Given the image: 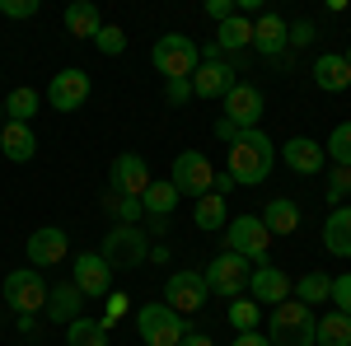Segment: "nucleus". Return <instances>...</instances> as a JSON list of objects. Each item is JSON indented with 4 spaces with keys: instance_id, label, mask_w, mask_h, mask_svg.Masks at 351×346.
<instances>
[{
    "instance_id": "obj_1",
    "label": "nucleus",
    "mask_w": 351,
    "mask_h": 346,
    "mask_svg": "<svg viewBox=\"0 0 351 346\" xmlns=\"http://www.w3.org/2000/svg\"><path fill=\"white\" fill-rule=\"evenodd\" d=\"M276 164V145L267 140V132H239V140L230 145V160H225V173L234 178V187H258L271 173Z\"/></svg>"
},
{
    "instance_id": "obj_2",
    "label": "nucleus",
    "mask_w": 351,
    "mask_h": 346,
    "mask_svg": "<svg viewBox=\"0 0 351 346\" xmlns=\"http://www.w3.org/2000/svg\"><path fill=\"white\" fill-rule=\"evenodd\" d=\"M314 309L300 304V299H281L271 309V323H267V342L271 346H314Z\"/></svg>"
},
{
    "instance_id": "obj_3",
    "label": "nucleus",
    "mask_w": 351,
    "mask_h": 346,
    "mask_svg": "<svg viewBox=\"0 0 351 346\" xmlns=\"http://www.w3.org/2000/svg\"><path fill=\"white\" fill-rule=\"evenodd\" d=\"M150 61L164 80H192L197 66H202V47L192 42L188 33H164L160 42L150 47Z\"/></svg>"
},
{
    "instance_id": "obj_4",
    "label": "nucleus",
    "mask_w": 351,
    "mask_h": 346,
    "mask_svg": "<svg viewBox=\"0 0 351 346\" xmlns=\"http://www.w3.org/2000/svg\"><path fill=\"white\" fill-rule=\"evenodd\" d=\"M99 258H104L112 271H132V267H141L145 258H150V239H145L141 225H112L108 234H104Z\"/></svg>"
},
{
    "instance_id": "obj_5",
    "label": "nucleus",
    "mask_w": 351,
    "mask_h": 346,
    "mask_svg": "<svg viewBox=\"0 0 351 346\" xmlns=\"http://www.w3.org/2000/svg\"><path fill=\"white\" fill-rule=\"evenodd\" d=\"M136 332H141L145 346H178L192 328H188V319L173 314L169 304H141V309H136Z\"/></svg>"
},
{
    "instance_id": "obj_6",
    "label": "nucleus",
    "mask_w": 351,
    "mask_h": 346,
    "mask_svg": "<svg viewBox=\"0 0 351 346\" xmlns=\"http://www.w3.org/2000/svg\"><path fill=\"white\" fill-rule=\"evenodd\" d=\"M271 234L263 225V215H234L225 225V253H239L243 262H267Z\"/></svg>"
},
{
    "instance_id": "obj_7",
    "label": "nucleus",
    "mask_w": 351,
    "mask_h": 346,
    "mask_svg": "<svg viewBox=\"0 0 351 346\" xmlns=\"http://www.w3.org/2000/svg\"><path fill=\"white\" fill-rule=\"evenodd\" d=\"M169 183L178 187V197H206L211 187H216V169L206 164L202 150H183L178 160H173V173H169Z\"/></svg>"
},
{
    "instance_id": "obj_8",
    "label": "nucleus",
    "mask_w": 351,
    "mask_h": 346,
    "mask_svg": "<svg viewBox=\"0 0 351 346\" xmlns=\"http://www.w3.org/2000/svg\"><path fill=\"white\" fill-rule=\"evenodd\" d=\"M47 281L33 271V267H14L10 276H5V299H10V309L14 314H38V309H47Z\"/></svg>"
},
{
    "instance_id": "obj_9",
    "label": "nucleus",
    "mask_w": 351,
    "mask_h": 346,
    "mask_svg": "<svg viewBox=\"0 0 351 346\" xmlns=\"http://www.w3.org/2000/svg\"><path fill=\"white\" fill-rule=\"evenodd\" d=\"M202 276H206V291H211V295H225V299H234L239 291H248L253 262H243L239 253H220V258L206 267Z\"/></svg>"
},
{
    "instance_id": "obj_10",
    "label": "nucleus",
    "mask_w": 351,
    "mask_h": 346,
    "mask_svg": "<svg viewBox=\"0 0 351 346\" xmlns=\"http://www.w3.org/2000/svg\"><path fill=\"white\" fill-rule=\"evenodd\" d=\"M206 299H211V291H206V276L202 271H173L169 286H164V304L173 314H197Z\"/></svg>"
},
{
    "instance_id": "obj_11",
    "label": "nucleus",
    "mask_w": 351,
    "mask_h": 346,
    "mask_svg": "<svg viewBox=\"0 0 351 346\" xmlns=\"http://www.w3.org/2000/svg\"><path fill=\"white\" fill-rule=\"evenodd\" d=\"M84 99H89V71L66 66V71L52 75V84H47V103H52L56 112H75V108H84Z\"/></svg>"
},
{
    "instance_id": "obj_12",
    "label": "nucleus",
    "mask_w": 351,
    "mask_h": 346,
    "mask_svg": "<svg viewBox=\"0 0 351 346\" xmlns=\"http://www.w3.org/2000/svg\"><path fill=\"white\" fill-rule=\"evenodd\" d=\"M225 117L239 127V132H253L263 122V89L248 80H234V89L225 94Z\"/></svg>"
},
{
    "instance_id": "obj_13",
    "label": "nucleus",
    "mask_w": 351,
    "mask_h": 346,
    "mask_svg": "<svg viewBox=\"0 0 351 346\" xmlns=\"http://www.w3.org/2000/svg\"><path fill=\"white\" fill-rule=\"evenodd\" d=\"M66 248H71L66 230H61V225H43V230L28 234V262H33V271L56 267V262H66Z\"/></svg>"
},
{
    "instance_id": "obj_14",
    "label": "nucleus",
    "mask_w": 351,
    "mask_h": 346,
    "mask_svg": "<svg viewBox=\"0 0 351 346\" xmlns=\"http://www.w3.org/2000/svg\"><path fill=\"white\" fill-rule=\"evenodd\" d=\"M248 291H253V304L263 309V304H281V299H291V276L281 271V267L271 262H258L253 267V276H248Z\"/></svg>"
},
{
    "instance_id": "obj_15",
    "label": "nucleus",
    "mask_w": 351,
    "mask_h": 346,
    "mask_svg": "<svg viewBox=\"0 0 351 346\" xmlns=\"http://www.w3.org/2000/svg\"><path fill=\"white\" fill-rule=\"evenodd\" d=\"M108 183H112V192H122V197H141V192L155 183V178H150L145 160H141L136 150H127V155H117V160H112Z\"/></svg>"
},
{
    "instance_id": "obj_16",
    "label": "nucleus",
    "mask_w": 351,
    "mask_h": 346,
    "mask_svg": "<svg viewBox=\"0 0 351 346\" xmlns=\"http://www.w3.org/2000/svg\"><path fill=\"white\" fill-rule=\"evenodd\" d=\"M75 291L84 299H104L112 291V267L99 258V253H80L75 258Z\"/></svg>"
},
{
    "instance_id": "obj_17",
    "label": "nucleus",
    "mask_w": 351,
    "mask_h": 346,
    "mask_svg": "<svg viewBox=\"0 0 351 346\" xmlns=\"http://www.w3.org/2000/svg\"><path fill=\"white\" fill-rule=\"evenodd\" d=\"M230 89H234V71H230L220 56L197 66V75H192V94H197V99H225Z\"/></svg>"
},
{
    "instance_id": "obj_18",
    "label": "nucleus",
    "mask_w": 351,
    "mask_h": 346,
    "mask_svg": "<svg viewBox=\"0 0 351 346\" xmlns=\"http://www.w3.org/2000/svg\"><path fill=\"white\" fill-rule=\"evenodd\" d=\"M0 155H5L10 164H28L33 155H38L33 127H28V122H5V127H0Z\"/></svg>"
},
{
    "instance_id": "obj_19",
    "label": "nucleus",
    "mask_w": 351,
    "mask_h": 346,
    "mask_svg": "<svg viewBox=\"0 0 351 346\" xmlns=\"http://www.w3.org/2000/svg\"><path fill=\"white\" fill-rule=\"evenodd\" d=\"M253 47L267 56V61H276V56L286 52V19L271 14V10H263L258 24H253Z\"/></svg>"
},
{
    "instance_id": "obj_20",
    "label": "nucleus",
    "mask_w": 351,
    "mask_h": 346,
    "mask_svg": "<svg viewBox=\"0 0 351 346\" xmlns=\"http://www.w3.org/2000/svg\"><path fill=\"white\" fill-rule=\"evenodd\" d=\"M281 160L291 164L295 173H319L328 155H324V145H319V140H309V136H295V140H286V145H281Z\"/></svg>"
},
{
    "instance_id": "obj_21",
    "label": "nucleus",
    "mask_w": 351,
    "mask_h": 346,
    "mask_svg": "<svg viewBox=\"0 0 351 346\" xmlns=\"http://www.w3.org/2000/svg\"><path fill=\"white\" fill-rule=\"evenodd\" d=\"M324 248L332 258H351V206H332L324 220Z\"/></svg>"
},
{
    "instance_id": "obj_22",
    "label": "nucleus",
    "mask_w": 351,
    "mask_h": 346,
    "mask_svg": "<svg viewBox=\"0 0 351 346\" xmlns=\"http://www.w3.org/2000/svg\"><path fill=\"white\" fill-rule=\"evenodd\" d=\"M80 304H84V295L75 291V281H66V286H52L47 291V309L43 314L52 323H75L80 319Z\"/></svg>"
},
{
    "instance_id": "obj_23",
    "label": "nucleus",
    "mask_w": 351,
    "mask_h": 346,
    "mask_svg": "<svg viewBox=\"0 0 351 346\" xmlns=\"http://www.w3.org/2000/svg\"><path fill=\"white\" fill-rule=\"evenodd\" d=\"M314 84L319 89H328V94H342L351 84V66H347V56H337V52H328L314 61Z\"/></svg>"
},
{
    "instance_id": "obj_24",
    "label": "nucleus",
    "mask_w": 351,
    "mask_h": 346,
    "mask_svg": "<svg viewBox=\"0 0 351 346\" xmlns=\"http://www.w3.org/2000/svg\"><path fill=\"white\" fill-rule=\"evenodd\" d=\"M99 28H104V19H99V5L94 0L66 5V33L71 38H99Z\"/></svg>"
},
{
    "instance_id": "obj_25",
    "label": "nucleus",
    "mask_w": 351,
    "mask_h": 346,
    "mask_svg": "<svg viewBox=\"0 0 351 346\" xmlns=\"http://www.w3.org/2000/svg\"><path fill=\"white\" fill-rule=\"evenodd\" d=\"M173 206H178V187L169 183V178H164V183L155 178V183L141 192V211L155 215V220H169V215H173Z\"/></svg>"
},
{
    "instance_id": "obj_26",
    "label": "nucleus",
    "mask_w": 351,
    "mask_h": 346,
    "mask_svg": "<svg viewBox=\"0 0 351 346\" xmlns=\"http://www.w3.org/2000/svg\"><path fill=\"white\" fill-rule=\"evenodd\" d=\"M263 225H267L271 239H276V234H295L300 230V206L291 197H276V201H267V211H263Z\"/></svg>"
},
{
    "instance_id": "obj_27",
    "label": "nucleus",
    "mask_w": 351,
    "mask_h": 346,
    "mask_svg": "<svg viewBox=\"0 0 351 346\" xmlns=\"http://www.w3.org/2000/svg\"><path fill=\"white\" fill-rule=\"evenodd\" d=\"M314 346H351V319L347 314H324L319 328H314Z\"/></svg>"
},
{
    "instance_id": "obj_28",
    "label": "nucleus",
    "mask_w": 351,
    "mask_h": 346,
    "mask_svg": "<svg viewBox=\"0 0 351 346\" xmlns=\"http://www.w3.org/2000/svg\"><path fill=\"white\" fill-rule=\"evenodd\" d=\"M216 47H220V52H243V47H253V24H248L243 14L225 19L220 33H216Z\"/></svg>"
},
{
    "instance_id": "obj_29",
    "label": "nucleus",
    "mask_w": 351,
    "mask_h": 346,
    "mask_svg": "<svg viewBox=\"0 0 351 346\" xmlns=\"http://www.w3.org/2000/svg\"><path fill=\"white\" fill-rule=\"evenodd\" d=\"M66 342L71 346H108V323H99V319L66 323Z\"/></svg>"
},
{
    "instance_id": "obj_30",
    "label": "nucleus",
    "mask_w": 351,
    "mask_h": 346,
    "mask_svg": "<svg viewBox=\"0 0 351 346\" xmlns=\"http://www.w3.org/2000/svg\"><path fill=\"white\" fill-rule=\"evenodd\" d=\"M192 225L197 230H225L230 220H225V197L220 192H206L202 201H197V211H192Z\"/></svg>"
},
{
    "instance_id": "obj_31",
    "label": "nucleus",
    "mask_w": 351,
    "mask_h": 346,
    "mask_svg": "<svg viewBox=\"0 0 351 346\" xmlns=\"http://www.w3.org/2000/svg\"><path fill=\"white\" fill-rule=\"evenodd\" d=\"M33 112H38V89H10V99H5V122H33Z\"/></svg>"
},
{
    "instance_id": "obj_32",
    "label": "nucleus",
    "mask_w": 351,
    "mask_h": 346,
    "mask_svg": "<svg viewBox=\"0 0 351 346\" xmlns=\"http://www.w3.org/2000/svg\"><path fill=\"white\" fill-rule=\"evenodd\" d=\"M104 206H108L112 215H117V225H141V197H122V192H112L108 187V197H104Z\"/></svg>"
},
{
    "instance_id": "obj_33",
    "label": "nucleus",
    "mask_w": 351,
    "mask_h": 346,
    "mask_svg": "<svg viewBox=\"0 0 351 346\" xmlns=\"http://www.w3.org/2000/svg\"><path fill=\"white\" fill-rule=\"evenodd\" d=\"M328 295H332V276H324V271H309V276H300V304H324Z\"/></svg>"
},
{
    "instance_id": "obj_34",
    "label": "nucleus",
    "mask_w": 351,
    "mask_h": 346,
    "mask_svg": "<svg viewBox=\"0 0 351 346\" xmlns=\"http://www.w3.org/2000/svg\"><path fill=\"white\" fill-rule=\"evenodd\" d=\"M328 206H342V201H347L351 197V164H337V169H332V173H328Z\"/></svg>"
},
{
    "instance_id": "obj_35",
    "label": "nucleus",
    "mask_w": 351,
    "mask_h": 346,
    "mask_svg": "<svg viewBox=\"0 0 351 346\" xmlns=\"http://www.w3.org/2000/svg\"><path fill=\"white\" fill-rule=\"evenodd\" d=\"M324 155H332L337 164H351V122H337V127H332Z\"/></svg>"
},
{
    "instance_id": "obj_36",
    "label": "nucleus",
    "mask_w": 351,
    "mask_h": 346,
    "mask_svg": "<svg viewBox=\"0 0 351 346\" xmlns=\"http://www.w3.org/2000/svg\"><path fill=\"white\" fill-rule=\"evenodd\" d=\"M258 319H263V309H258L253 299H234V304H230V323H234V332H253Z\"/></svg>"
},
{
    "instance_id": "obj_37",
    "label": "nucleus",
    "mask_w": 351,
    "mask_h": 346,
    "mask_svg": "<svg viewBox=\"0 0 351 346\" xmlns=\"http://www.w3.org/2000/svg\"><path fill=\"white\" fill-rule=\"evenodd\" d=\"M94 47H99L104 56H122V52H127V33H122L117 24H104V28H99V38H94Z\"/></svg>"
},
{
    "instance_id": "obj_38",
    "label": "nucleus",
    "mask_w": 351,
    "mask_h": 346,
    "mask_svg": "<svg viewBox=\"0 0 351 346\" xmlns=\"http://www.w3.org/2000/svg\"><path fill=\"white\" fill-rule=\"evenodd\" d=\"M328 299H337V314L351 319V271H342V276L332 281V295H328Z\"/></svg>"
},
{
    "instance_id": "obj_39",
    "label": "nucleus",
    "mask_w": 351,
    "mask_h": 346,
    "mask_svg": "<svg viewBox=\"0 0 351 346\" xmlns=\"http://www.w3.org/2000/svg\"><path fill=\"white\" fill-rule=\"evenodd\" d=\"M314 42V24L300 19V24H286V47H309Z\"/></svg>"
},
{
    "instance_id": "obj_40",
    "label": "nucleus",
    "mask_w": 351,
    "mask_h": 346,
    "mask_svg": "<svg viewBox=\"0 0 351 346\" xmlns=\"http://www.w3.org/2000/svg\"><path fill=\"white\" fill-rule=\"evenodd\" d=\"M0 14L5 19H33L38 14V0H0Z\"/></svg>"
},
{
    "instance_id": "obj_41",
    "label": "nucleus",
    "mask_w": 351,
    "mask_h": 346,
    "mask_svg": "<svg viewBox=\"0 0 351 346\" xmlns=\"http://www.w3.org/2000/svg\"><path fill=\"white\" fill-rule=\"evenodd\" d=\"M206 14H211L216 24H225V19H234L239 10H234V0H206Z\"/></svg>"
},
{
    "instance_id": "obj_42",
    "label": "nucleus",
    "mask_w": 351,
    "mask_h": 346,
    "mask_svg": "<svg viewBox=\"0 0 351 346\" xmlns=\"http://www.w3.org/2000/svg\"><path fill=\"white\" fill-rule=\"evenodd\" d=\"M188 94H192V80H169V89H164V99L178 108V103H188Z\"/></svg>"
},
{
    "instance_id": "obj_43",
    "label": "nucleus",
    "mask_w": 351,
    "mask_h": 346,
    "mask_svg": "<svg viewBox=\"0 0 351 346\" xmlns=\"http://www.w3.org/2000/svg\"><path fill=\"white\" fill-rule=\"evenodd\" d=\"M230 346H271V342L263 337V332H258V328H253V332H239V337H234Z\"/></svg>"
},
{
    "instance_id": "obj_44",
    "label": "nucleus",
    "mask_w": 351,
    "mask_h": 346,
    "mask_svg": "<svg viewBox=\"0 0 351 346\" xmlns=\"http://www.w3.org/2000/svg\"><path fill=\"white\" fill-rule=\"evenodd\" d=\"M216 136H220V140H230V145H234V140H239V127H234L230 117H220V122H216Z\"/></svg>"
},
{
    "instance_id": "obj_45",
    "label": "nucleus",
    "mask_w": 351,
    "mask_h": 346,
    "mask_svg": "<svg viewBox=\"0 0 351 346\" xmlns=\"http://www.w3.org/2000/svg\"><path fill=\"white\" fill-rule=\"evenodd\" d=\"M178 346H216V342H211L206 332H188V337H183V342H178Z\"/></svg>"
},
{
    "instance_id": "obj_46",
    "label": "nucleus",
    "mask_w": 351,
    "mask_h": 346,
    "mask_svg": "<svg viewBox=\"0 0 351 346\" xmlns=\"http://www.w3.org/2000/svg\"><path fill=\"white\" fill-rule=\"evenodd\" d=\"M122 299H127V295H112V299H108V319H104V323H112V319H117V314H122V309H127Z\"/></svg>"
},
{
    "instance_id": "obj_47",
    "label": "nucleus",
    "mask_w": 351,
    "mask_h": 346,
    "mask_svg": "<svg viewBox=\"0 0 351 346\" xmlns=\"http://www.w3.org/2000/svg\"><path fill=\"white\" fill-rule=\"evenodd\" d=\"M230 187H234V178H230V173H216V187H211V192H220V197H225Z\"/></svg>"
},
{
    "instance_id": "obj_48",
    "label": "nucleus",
    "mask_w": 351,
    "mask_h": 346,
    "mask_svg": "<svg viewBox=\"0 0 351 346\" xmlns=\"http://www.w3.org/2000/svg\"><path fill=\"white\" fill-rule=\"evenodd\" d=\"M0 127H5V103H0Z\"/></svg>"
},
{
    "instance_id": "obj_49",
    "label": "nucleus",
    "mask_w": 351,
    "mask_h": 346,
    "mask_svg": "<svg viewBox=\"0 0 351 346\" xmlns=\"http://www.w3.org/2000/svg\"><path fill=\"white\" fill-rule=\"evenodd\" d=\"M342 56H347V66H351V47H347V52H342Z\"/></svg>"
}]
</instances>
